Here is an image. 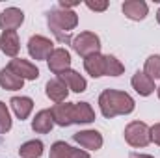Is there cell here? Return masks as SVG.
I'll return each mask as SVG.
<instances>
[{"mask_svg":"<svg viewBox=\"0 0 160 158\" xmlns=\"http://www.w3.org/2000/svg\"><path fill=\"white\" fill-rule=\"evenodd\" d=\"M0 48L6 56L9 58H17L19 50H21V41L15 30H8V32H2L0 36Z\"/></svg>","mask_w":160,"mask_h":158,"instance_id":"cell-13","label":"cell"},{"mask_svg":"<svg viewBox=\"0 0 160 158\" xmlns=\"http://www.w3.org/2000/svg\"><path fill=\"white\" fill-rule=\"evenodd\" d=\"M130 84L136 89V93L142 97H149L151 93H155V80L149 78L143 71H136L130 78Z\"/></svg>","mask_w":160,"mask_h":158,"instance_id":"cell-14","label":"cell"},{"mask_svg":"<svg viewBox=\"0 0 160 158\" xmlns=\"http://www.w3.org/2000/svg\"><path fill=\"white\" fill-rule=\"evenodd\" d=\"M151 141H155L157 145H160V123L151 126Z\"/></svg>","mask_w":160,"mask_h":158,"instance_id":"cell-27","label":"cell"},{"mask_svg":"<svg viewBox=\"0 0 160 158\" xmlns=\"http://www.w3.org/2000/svg\"><path fill=\"white\" fill-rule=\"evenodd\" d=\"M58 78L63 80V82H65V86H67L71 91H75V93H84V91H86V87H88L86 78H84L80 73L73 71V69L63 71L62 75H58Z\"/></svg>","mask_w":160,"mask_h":158,"instance_id":"cell-15","label":"cell"},{"mask_svg":"<svg viewBox=\"0 0 160 158\" xmlns=\"http://www.w3.org/2000/svg\"><path fill=\"white\" fill-rule=\"evenodd\" d=\"M9 130H11V116H9V110H8L6 102L0 101V136L8 134Z\"/></svg>","mask_w":160,"mask_h":158,"instance_id":"cell-25","label":"cell"},{"mask_svg":"<svg viewBox=\"0 0 160 158\" xmlns=\"http://www.w3.org/2000/svg\"><path fill=\"white\" fill-rule=\"evenodd\" d=\"M125 141L130 147H147L151 143V126L143 121H132L125 126Z\"/></svg>","mask_w":160,"mask_h":158,"instance_id":"cell-3","label":"cell"},{"mask_svg":"<svg viewBox=\"0 0 160 158\" xmlns=\"http://www.w3.org/2000/svg\"><path fill=\"white\" fill-rule=\"evenodd\" d=\"M157 21H158V24H160V9L157 11Z\"/></svg>","mask_w":160,"mask_h":158,"instance_id":"cell-31","label":"cell"},{"mask_svg":"<svg viewBox=\"0 0 160 158\" xmlns=\"http://www.w3.org/2000/svg\"><path fill=\"white\" fill-rule=\"evenodd\" d=\"M86 7H89L91 11H106L108 9V0H86L84 2Z\"/></svg>","mask_w":160,"mask_h":158,"instance_id":"cell-26","label":"cell"},{"mask_svg":"<svg viewBox=\"0 0 160 158\" xmlns=\"http://www.w3.org/2000/svg\"><path fill=\"white\" fill-rule=\"evenodd\" d=\"M71 158H89V153L86 149H73L71 151Z\"/></svg>","mask_w":160,"mask_h":158,"instance_id":"cell-28","label":"cell"},{"mask_svg":"<svg viewBox=\"0 0 160 158\" xmlns=\"http://www.w3.org/2000/svg\"><path fill=\"white\" fill-rule=\"evenodd\" d=\"M128 158H155V156H151V155H142V153H130Z\"/></svg>","mask_w":160,"mask_h":158,"instance_id":"cell-30","label":"cell"},{"mask_svg":"<svg viewBox=\"0 0 160 158\" xmlns=\"http://www.w3.org/2000/svg\"><path fill=\"white\" fill-rule=\"evenodd\" d=\"M84 69L93 78L104 77V54L97 52V54H91V56L84 58Z\"/></svg>","mask_w":160,"mask_h":158,"instance_id":"cell-16","label":"cell"},{"mask_svg":"<svg viewBox=\"0 0 160 158\" xmlns=\"http://www.w3.org/2000/svg\"><path fill=\"white\" fill-rule=\"evenodd\" d=\"M8 69L22 80H38L39 78V69H38L32 62L22 60V58H13V60H9Z\"/></svg>","mask_w":160,"mask_h":158,"instance_id":"cell-6","label":"cell"},{"mask_svg":"<svg viewBox=\"0 0 160 158\" xmlns=\"http://www.w3.org/2000/svg\"><path fill=\"white\" fill-rule=\"evenodd\" d=\"M47 24L50 28V32L56 36V39L60 43H71V30L77 28L78 24V15L71 9H62V7H52L47 13Z\"/></svg>","mask_w":160,"mask_h":158,"instance_id":"cell-2","label":"cell"},{"mask_svg":"<svg viewBox=\"0 0 160 158\" xmlns=\"http://www.w3.org/2000/svg\"><path fill=\"white\" fill-rule=\"evenodd\" d=\"M71 47H73V50H75L78 56L88 58V56H91V54L101 52V39H99V36L93 34V32H80L77 37H73Z\"/></svg>","mask_w":160,"mask_h":158,"instance_id":"cell-4","label":"cell"},{"mask_svg":"<svg viewBox=\"0 0 160 158\" xmlns=\"http://www.w3.org/2000/svg\"><path fill=\"white\" fill-rule=\"evenodd\" d=\"M73 140L80 147L89 149V151H99L102 147V134L99 130H80L73 134Z\"/></svg>","mask_w":160,"mask_h":158,"instance_id":"cell-9","label":"cell"},{"mask_svg":"<svg viewBox=\"0 0 160 158\" xmlns=\"http://www.w3.org/2000/svg\"><path fill=\"white\" fill-rule=\"evenodd\" d=\"M0 86H2V89H6V91H17V89H22L24 80L19 78L17 75H13L8 67H4V69L0 71Z\"/></svg>","mask_w":160,"mask_h":158,"instance_id":"cell-20","label":"cell"},{"mask_svg":"<svg viewBox=\"0 0 160 158\" xmlns=\"http://www.w3.org/2000/svg\"><path fill=\"white\" fill-rule=\"evenodd\" d=\"M80 2H65V0H60V7L62 9H71V7H75V6H78Z\"/></svg>","mask_w":160,"mask_h":158,"instance_id":"cell-29","label":"cell"},{"mask_svg":"<svg viewBox=\"0 0 160 158\" xmlns=\"http://www.w3.org/2000/svg\"><path fill=\"white\" fill-rule=\"evenodd\" d=\"M47 63H48V69L54 75H62L63 71L71 69V54L65 48H54L52 54L48 56Z\"/></svg>","mask_w":160,"mask_h":158,"instance_id":"cell-7","label":"cell"},{"mask_svg":"<svg viewBox=\"0 0 160 158\" xmlns=\"http://www.w3.org/2000/svg\"><path fill=\"white\" fill-rule=\"evenodd\" d=\"M71 151L73 147L65 141H54L50 147V158H71Z\"/></svg>","mask_w":160,"mask_h":158,"instance_id":"cell-24","label":"cell"},{"mask_svg":"<svg viewBox=\"0 0 160 158\" xmlns=\"http://www.w3.org/2000/svg\"><path fill=\"white\" fill-rule=\"evenodd\" d=\"M9 104H11L13 114L21 119V121H22V119H28V116H30L32 110H34V101H32L30 97H13V99L9 101Z\"/></svg>","mask_w":160,"mask_h":158,"instance_id":"cell-19","label":"cell"},{"mask_svg":"<svg viewBox=\"0 0 160 158\" xmlns=\"http://www.w3.org/2000/svg\"><path fill=\"white\" fill-rule=\"evenodd\" d=\"M54 126V119L50 110H39L36 114V117L32 119V130L38 134H48Z\"/></svg>","mask_w":160,"mask_h":158,"instance_id":"cell-17","label":"cell"},{"mask_svg":"<svg viewBox=\"0 0 160 158\" xmlns=\"http://www.w3.org/2000/svg\"><path fill=\"white\" fill-rule=\"evenodd\" d=\"M54 50V43L45 36H32L28 39V54L34 60H48Z\"/></svg>","mask_w":160,"mask_h":158,"instance_id":"cell-5","label":"cell"},{"mask_svg":"<svg viewBox=\"0 0 160 158\" xmlns=\"http://www.w3.org/2000/svg\"><path fill=\"white\" fill-rule=\"evenodd\" d=\"M125 73V65L112 54L104 56V77H119Z\"/></svg>","mask_w":160,"mask_h":158,"instance_id":"cell-22","label":"cell"},{"mask_svg":"<svg viewBox=\"0 0 160 158\" xmlns=\"http://www.w3.org/2000/svg\"><path fill=\"white\" fill-rule=\"evenodd\" d=\"M24 22V11L19 9V7H6L2 13H0V28L4 32L8 30H15Z\"/></svg>","mask_w":160,"mask_h":158,"instance_id":"cell-8","label":"cell"},{"mask_svg":"<svg viewBox=\"0 0 160 158\" xmlns=\"http://www.w3.org/2000/svg\"><path fill=\"white\" fill-rule=\"evenodd\" d=\"M121 9L125 17H128L130 21H143L149 13V6L143 0H125Z\"/></svg>","mask_w":160,"mask_h":158,"instance_id":"cell-10","label":"cell"},{"mask_svg":"<svg viewBox=\"0 0 160 158\" xmlns=\"http://www.w3.org/2000/svg\"><path fill=\"white\" fill-rule=\"evenodd\" d=\"M73 106L75 102H58L50 108V114L56 125L60 126H69L73 125Z\"/></svg>","mask_w":160,"mask_h":158,"instance_id":"cell-11","label":"cell"},{"mask_svg":"<svg viewBox=\"0 0 160 158\" xmlns=\"http://www.w3.org/2000/svg\"><path fill=\"white\" fill-rule=\"evenodd\" d=\"M134 106H136L134 99L125 91L104 89L99 95V108L106 119H112L116 116H128L134 112Z\"/></svg>","mask_w":160,"mask_h":158,"instance_id":"cell-1","label":"cell"},{"mask_svg":"<svg viewBox=\"0 0 160 158\" xmlns=\"http://www.w3.org/2000/svg\"><path fill=\"white\" fill-rule=\"evenodd\" d=\"M157 93H158V99H160V86L157 87Z\"/></svg>","mask_w":160,"mask_h":158,"instance_id":"cell-32","label":"cell"},{"mask_svg":"<svg viewBox=\"0 0 160 158\" xmlns=\"http://www.w3.org/2000/svg\"><path fill=\"white\" fill-rule=\"evenodd\" d=\"M43 149H45V145L41 140H30L19 147V155H21V158H39L43 155Z\"/></svg>","mask_w":160,"mask_h":158,"instance_id":"cell-21","label":"cell"},{"mask_svg":"<svg viewBox=\"0 0 160 158\" xmlns=\"http://www.w3.org/2000/svg\"><path fill=\"white\" fill-rule=\"evenodd\" d=\"M143 73L153 80H160V56L158 54H153L145 60V67H143Z\"/></svg>","mask_w":160,"mask_h":158,"instance_id":"cell-23","label":"cell"},{"mask_svg":"<svg viewBox=\"0 0 160 158\" xmlns=\"http://www.w3.org/2000/svg\"><path fill=\"white\" fill-rule=\"evenodd\" d=\"M95 121V112L89 102H75L73 106V123L77 125H88Z\"/></svg>","mask_w":160,"mask_h":158,"instance_id":"cell-18","label":"cell"},{"mask_svg":"<svg viewBox=\"0 0 160 158\" xmlns=\"http://www.w3.org/2000/svg\"><path fill=\"white\" fill-rule=\"evenodd\" d=\"M45 93H47V97H48L50 101H54V102L58 104V102H63V101L67 99L69 87L65 86V82H63L62 78H52V80L47 82Z\"/></svg>","mask_w":160,"mask_h":158,"instance_id":"cell-12","label":"cell"}]
</instances>
